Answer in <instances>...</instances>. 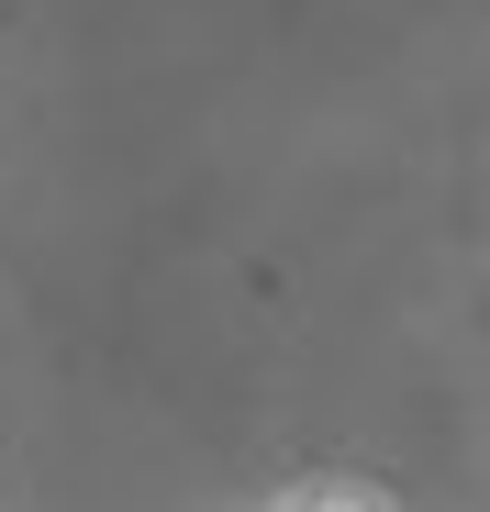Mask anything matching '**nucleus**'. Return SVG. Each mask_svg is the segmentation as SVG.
I'll list each match as a JSON object with an SVG mask.
<instances>
[{"label":"nucleus","mask_w":490,"mask_h":512,"mask_svg":"<svg viewBox=\"0 0 490 512\" xmlns=\"http://www.w3.org/2000/svg\"><path fill=\"white\" fill-rule=\"evenodd\" d=\"M268 512H390L379 490H357V479H301V490H279Z\"/></svg>","instance_id":"f257e3e1"}]
</instances>
